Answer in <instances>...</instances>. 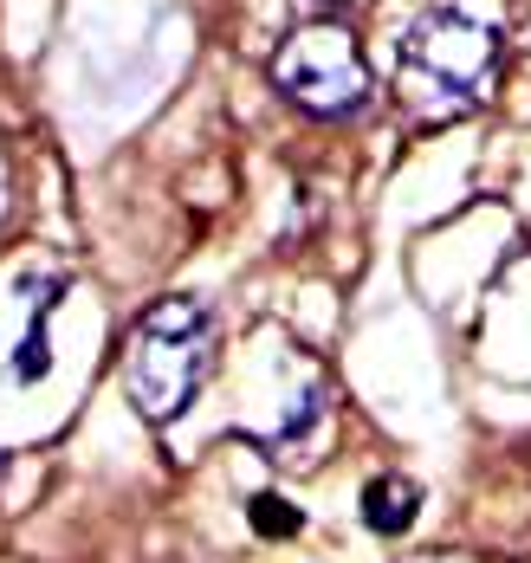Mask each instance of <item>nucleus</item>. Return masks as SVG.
Instances as JSON below:
<instances>
[{"label":"nucleus","instance_id":"6","mask_svg":"<svg viewBox=\"0 0 531 563\" xmlns=\"http://www.w3.org/2000/svg\"><path fill=\"white\" fill-rule=\"evenodd\" d=\"M253 525H259V531L292 538V531H298V511L286 506V499H273V493H259V499H253Z\"/></svg>","mask_w":531,"mask_h":563},{"label":"nucleus","instance_id":"4","mask_svg":"<svg viewBox=\"0 0 531 563\" xmlns=\"http://www.w3.org/2000/svg\"><path fill=\"white\" fill-rule=\"evenodd\" d=\"M414 511H421V486L402 479V473H383V479H369V486H363V525H369V531H383V538L409 531Z\"/></svg>","mask_w":531,"mask_h":563},{"label":"nucleus","instance_id":"5","mask_svg":"<svg viewBox=\"0 0 531 563\" xmlns=\"http://www.w3.org/2000/svg\"><path fill=\"white\" fill-rule=\"evenodd\" d=\"M53 298H59V279L40 285V298H33V324H26V343H20V356H13V376L20 383H40L46 376V318H53Z\"/></svg>","mask_w":531,"mask_h":563},{"label":"nucleus","instance_id":"1","mask_svg":"<svg viewBox=\"0 0 531 563\" xmlns=\"http://www.w3.org/2000/svg\"><path fill=\"white\" fill-rule=\"evenodd\" d=\"M499 78V33L486 20H473L467 7H428L402 33L396 53V91L414 117H467L473 104H486Z\"/></svg>","mask_w":531,"mask_h":563},{"label":"nucleus","instance_id":"3","mask_svg":"<svg viewBox=\"0 0 531 563\" xmlns=\"http://www.w3.org/2000/svg\"><path fill=\"white\" fill-rule=\"evenodd\" d=\"M273 85L311 117H351L369 98V65H363L351 26L311 20V26L286 33V46L273 53Z\"/></svg>","mask_w":531,"mask_h":563},{"label":"nucleus","instance_id":"8","mask_svg":"<svg viewBox=\"0 0 531 563\" xmlns=\"http://www.w3.org/2000/svg\"><path fill=\"white\" fill-rule=\"evenodd\" d=\"M409 563H454V558H409Z\"/></svg>","mask_w":531,"mask_h":563},{"label":"nucleus","instance_id":"7","mask_svg":"<svg viewBox=\"0 0 531 563\" xmlns=\"http://www.w3.org/2000/svg\"><path fill=\"white\" fill-rule=\"evenodd\" d=\"M0 208H7V156H0Z\"/></svg>","mask_w":531,"mask_h":563},{"label":"nucleus","instance_id":"2","mask_svg":"<svg viewBox=\"0 0 531 563\" xmlns=\"http://www.w3.org/2000/svg\"><path fill=\"white\" fill-rule=\"evenodd\" d=\"M214 363V318L195 298H156L123 338V389L143 421H176Z\"/></svg>","mask_w":531,"mask_h":563}]
</instances>
